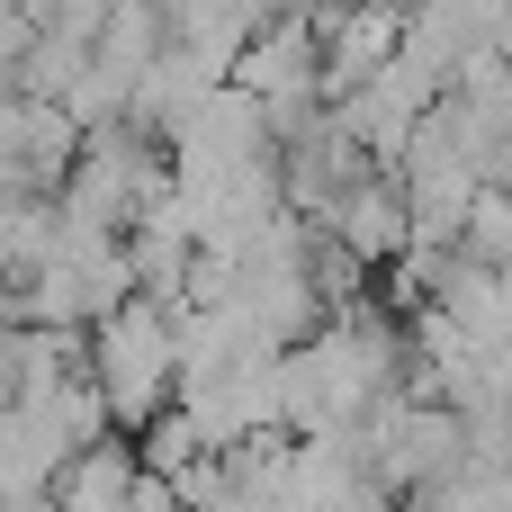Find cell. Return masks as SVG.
Wrapping results in <instances>:
<instances>
[{"instance_id": "7a4b0ae2", "label": "cell", "mask_w": 512, "mask_h": 512, "mask_svg": "<svg viewBox=\"0 0 512 512\" xmlns=\"http://www.w3.org/2000/svg\"><path fill=\"white\" fill-rule=\"evenodd\" d=\"M315 234H324L351 270H369V279L396 270V261H405V198H396V180H387V171H360V180L324 207Z\"/></svg>"}, {"instance_id": "3957f363", "label": "cell", "mask_w": 512, "mask_h": 512, "mask_svg": "<svg viewBox=\"0 0 512 512\" xmlns=\"http://www.w3.org/2000/svg\"><path fill=\"white\" fill-rule=\"evenodd\" d=\"M252 36H261V9H162V45L189 54L207 81H225Z\"/></svg>"}, {"instance_id": "277c9868", "label": "cell", "mask_w": 512, "mask_h": 512, "mask_svg": "<svg viewBox=\"0 0 512 512\" xmlns=\"http://www.w3.org/2000/svg\"><path fill=\"white\" fill-rule=\"evenodd\" d=\"M450 252H459L468 270H504V252H512V198H504V189H477V198H468Z\"/></svg>"}, {"instance_id": "5b68a950", "label": "cell", "mask_w": 512, "mask_h": 512, "mask_svg": "<svg viewBox=\"0 0 512 512\" xmlns=\"http://www.w3.org/2000/svg\"><path fill=\"white\" fill-rule=\"evenodd\" d=\"M27 45H36V9H0V90L18 81V63H27Z\"/></svg>"}, {"instance_id": "6da1fadb", "label": "cell", "mask_w": 512, "mask_h": 512, "mask_svg": "<svg viewBox=\"0 0 512 512\" xmlns=\"http://www.w3.org/2000/svg\"><path fill=\"white\" fill-rule=\"evenodd\" d=\"M81 369H90V387H99V405H108V432L135 441V432L171 405V315L144 306V297H126L117 315H99V324L81 333Z\"/></svg>"}]
</instances>
